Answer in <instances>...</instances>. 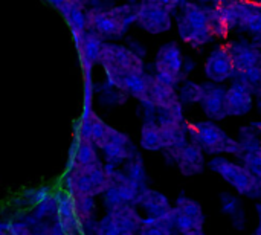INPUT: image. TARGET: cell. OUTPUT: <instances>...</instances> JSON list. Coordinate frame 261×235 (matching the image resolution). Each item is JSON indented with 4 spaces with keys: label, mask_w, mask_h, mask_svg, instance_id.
Instances as JSON below:
<instances>
[{
    "label": "cell",
    "mask_w": 261,
    "mask_h": 235,
    "mask_svg": "<svg viewBox=\"0 0 261 235\" xmlns=\"http://www.w3.org/2000/svg\"><path fill=\"white\" fill-rule=\"evenodd\" d=\"M240 147H242V161L243 167L257 179L261 187V139L255 135L249 133L242 136Z\"/></svg>",
    "instance_id": "obj_21"
},
{
    "label": "cell",
    "mask_w": 261,
    "mask_h": 235,
    "mask_svg": "<svg viewBox=\"0 0 261 235\" xmlns=\"http://www.w3.org/2000/svg\"><path fill=\"white\" fill-rule=\"evenodd\" d=\"M254 98L252 92L243 86L242 83L236 81L226 89L225 95V113L226 116H243L252 110Z\"/></svg>",
    "instance_id": "obj_17"
},
{
    "label": "cell",
    "mask_w": 261,
    "mask_h": 235,
    "mask_svg": "<svg viewBox=\"0 0 261 235\" xmlns=\"http://www.w3.org/2000/svg\"><path fill=\"white\" fill-rule=\"evenodd\" d=\"M139 235H176L171 213L161 219H144Z\"/></svg>",
    "instance_id": "obj_28"
},
{
    "label": "cell",
    "mask_w": 261,
    "mask_h": 235,
    "mask_svg": "<svg viewBox=\"0 0 261 235\" xmlns=\"http://www.w3.org/2000/svg\"><path fill=\"white\" fill-rule=\"evenodd\" d=\"M135 206L136 208L139 206L147 214L145 219H161V217L168 216L173 211L170 200L162 193L150 190V188H145L141 191Z\"/></svg>",
    "instance_id": "obj_20"
},
{
    "label": "cell",
    "mask_w": 261,
    "mask_h": 235,
    "mask_svg": "<svg viewBox=\"0 0 261 235\" xmlns=\"http://www.w3.org/2000/svg\"><path fill=\"white\" fill-rule=\"evenodd\" d=\"M141 147L148 151L164 150V141L156 119H145L141 128Z\"/></svg>",
    "instance_id": "obj_27"
},
{
    "label": "cell",
    "mask_w": 261,
    "mask_h": 235,
    "mask_svg": "<svg viewBox=\"0 0 261 235\" xmlns=\"http://www.w3.org/2000/svg\"><path fill=\"white\" fill-rule=\"evenodd\" d=\"M148 99L156 110H165L179 104V95L176 89L159 81L154 75L148 76Z\"/></svg>",
    "instance_id": "obj_22"
},
{
    "label": "cell",
    "mask_w": 261,
    "mask_h": 235,
    "mask_svg": "<svg viewBox=\"0 0 261 235\" xmlns=\"http://www.w3.org/2000/svg\"><path fill=\"white\" fill-rule=\"evenodd\" d=\"M109 130H110V125L106 124L95 112L93 115L90 116V141L93 142V145L101 150L107 136H109Z\"/></svg>",
    "instance_id": "obj_30"
},
{
    "label": "cell",
    "mask_w": 261,
    "mask_h": 235,
    "mask_svg": "<svg viewBox=\"0 0 261 235\" xmlns=\"http://www.w3.org/2000/svg\"><path fill=\"white\" fill-rule=\"evenodd\" d=\"M154 69H156L154 76L159 81L176 89V86L182 80V69H184V57L176 41H170L161 46L156 55Z\"/></svg>",
    "instance_id": "obj_8"
},
{
    "label": "cell",
    "mask_w": 261,
    "mask_h": 235,
    "mask_svg": "<svg viewBox=\"0 0 261 235\" xmlns=\"http://www.w3.org/2000/svg\"><path fill=\"white\" fill-rule=\"evenodd\" d=\"M257 213H258V228H257V234L261 235V197H260V203H258V206H257Z\"/></svg>",
    "instance_id": "obj_34"
},
{
    "label": "cell",
    "mask_w": 261,
    "mask_h": 235,
    "mask_svg": "<svg viewBox=\"0 0 261 235\" xmlns=\"http://www.w3.org/2000/svg\"><path fill=\"white\" fill-rule=\"evenodd\" d=\"M225 95H226V89L219 84H214V83L202 84V98L199 104L203 113L211 121H222L226 118Z\"/></svg>",
    "instance_id": "obj_16"
},
{
    "label": "cell",
    "mask_w": 261,
    "mask_h": 235,
    "mask_svg": "<svg viewBox=\"0 0 261 235\" xmlns=\"http://www.w3.org/2000/svg\"><path fill=\"white\" fill-rule=\"evenodd\" d=\"M98 64L104 69L109 84L118 90H122V83L127 76L145 73V64L136 52L109 41L102 44Z\"/></svg>",
    "instance_id": "obj_1"
},
{
    "label": "cell",
    "mask_w": 261,
    "mask_h": 235,
    "mask_svg": "<svg viewBox=\"0 0 261 235\" xmlns=\"http://www.w3.org/2000/svg\"><path fill=\"white\" fill-rule=\"evenodd\" d=\"M177 31L179 37L191 47L205 46L214 38L208 9L196 3H180V11L177 14Z\"/></svg>",
    "instance_id": "obj_4"
},
{
    "label": "cell",
    "mask_w": 261,
    "mask_h": 235,
    "mask_svg": "<svg viewBox=\"0 0 261 235\" xmlns=\"http://www.w3.org/2000/svg\"><path fill=\"white\" fill-rule=\"evenodd\" d=\"M190 142L197 145L203 153L208 154H234L242 156L240 142L232 139L223 128L213 121H200L188 124Z\"/></svg>",
    "instance_id": "obj_3"
},
{
    "label": "cell",
    "mask_w": 261,
    "mask_h": 235,
    "mask_svg": "<svg viewBox=\"0 0 261 235\" xmlns=\"http://www.w3.org/2000/svg\"><path fill=\"white\" fill-rule=\"evenodd\" d=\"M107 214L112 216L121 235H139L144 217L135 205H124Z\"/></svg>",
    "instance_id": "obj_23"
},
{
    "label": "cell",
    "mask_w": 261,
    "mask_h": 235,
    "mask_svg": "<svg viewBox=\"0 0 261 235\" xmlns=\"http://www.w3.org/2000/svg\"><path fill=\"white\" fill-rule=\"evenodd\" d=\"M73 41H75V47L78 52V58H80L84 76H92V69L99 61L104 38L98 35L95 31H86L78 40H73Z\"/></svg>",
    "instance_id": "obj_12"
},
{
    "label": "cell",
    "mask_w": 261,
    "mask_h": 235,
    "mask_svg": "<svg viewBox=\"0 0 261 235\" xmlns=\"http://www.w3.org/2000/svg\"><path fill=\"white\" fill-rule=\"evenodd\" d=\"M67 162H72V164H76L81 167H87V165L99 164L101 159L98 156V148L93 145L92 141H81V139L73 138Z\"/></svg>",
    "instance_id": "obj_24"
},
{
    "label": "cell",
    "mask_w": 261,
    "mask_h": 235,
    "mask_svg": "<svg viewBox=\"0 0 261 235\" xmlns=\"http://www.w3.org/2000/svg\"><path fill=\"white\" fill-rule=\"evenodd\" d=\"M101 151H102L107 164L115 165V167L125 164L128 159H132L138 154L130 138L125 133L119 132L113 127H110L109 136H107Z\"/></svg>",
    "instance_id": "obj_10"
},
{
    "label": "cell",
    "mask_w": 261,
    "mask_h": 235,
    "mask_svg": "<svg viewBox=\"0 0 261 235\" xmlns=\"http://www.w3.org/2000/svg\"><path fill=\"white\" fill-rule=\"evenodd\" d=\"M193 235H206L205 232H200V234H193Z\"/></svg>",
    "instance_id": "obj_35"
},
{
    "label": "cell",
    "mask_w": 261,
    "mask_h": 235,
    "mask_svg": "<svg viewBox=\"0 0 261 235\" xmlns=\"http://www.w3.org/2000/svg\"><path fill=\"white\" fill-rule=\"evenodd\" d=\"M240 21L239 26L252 32L261 34V5L249 2H237Z\"/></svg>",
    "instance_id": "obj_25"
},
{
    "label": "cell",
    "mask_w": 261,
    "mask_h": 235,
    "mask_svg": "<svg viewBox=\"0 0 261 235\" xmlns=\"http://www.w3.org/2000/svg\"><path fill=\"white\" fill-rule=\"evenodd\" d=\"M222 210L226 216L232 217L234 222H245V213L242 210V202L232 194H222Z\"/></svg>",
    "instance_id": "obj_31"
},
{
    "label": "cell",
    "mask_w": 261,
    "mask_h": 235,
    "mask_svg": "<svg viewBox=\"0 0 261 235\" xmlns=\"http://www.w3.org/2000/svg\"><path fill=\"white\" fill-rule=\"evenodd\" d=\"M180 6V2L148 0L138 3L136 23L148 34H162L171 29L173 14Z\"/></svg>",
    "instance_id": "obj_6"
},
{
    "label": "cell",
    "mask_w": 261,
    "mask_h": 235,
    "mask_svg": "<svg viewBox=\"0 0 261 235\" xmlns=\"http://www.w3.org/2000/svg\"><path fill=\"white\" fill-rule=\"evenodd\" d=\"M252 235H260V234H257V232H254V234H252Z\"/></svg>",
    "instance_id": "obj_36"
},
{
    "label": "cell",
    "mask_w": 261,
    "mask_h": 235,
    "mask_svg": "<svg viewBox=\"0 0 261 235\" xmlns=\"http://www.w3.org/2000/svg\"><path fill=\"white\" fill-rule=\"evenodd\" d=\"M122 173H124L128 179H132L133 182H136L139 187L147 188V187H145V182H147V171H145L142 158H141L139 154H136L135 158L128 159V161L124 164Z\"/></svg>",
    "instance_id": "obj_29"
},
{
    "label": "cell",
    "mask_w": 261,
    "mask_h": 235,
    "mask_svg": "<svg viewBox=\"0 0 261 235\" xmlns=\"http://www.w3.org/2000/svg\"><path fill=\"white\" fill-rule=\"evenodd\" d=\"M86 29L95 31L102 38H122L128 26L118 20L109 9H86Z\"/></svg>",
    "instance_id": "obj_9"
},
{
    "label": "cell",
    "mask_w": 261,
    "mask_h": 235,
    "mask_svg": "<svg viewBox=\"0 0 261 235\" xmlns=\"http://www.w3.org/2000/svg\"><path fill=\"white\" fill-rule=\"evenodd\" d=\"M236 75L246 73L252 69H260L261 67V50L251 46L249 43L245 41H234L228 46Z\"/></svg>",
    "instance_id": "obj_18"
},
{
    "label": "cell",
    "mask_w": 261,
    "mask_h": 235,
    "mask_svg": "<svg viewBox=\"0 0 261 235\" xmlns=\"http://www.w3.org/2000/svg\"><path fill=\"white\" fill-rule=\"evenodd\" d=\"M208 14L213 34L217 38H226L240 21L237 2H219L208 9Z\"/></svg>",
    "instance_id": "obj_11"
},
{
    "label": "cell",
    "mask_w": 261,
    "mask_h": 235,
    "mask_svg": "<svg viewBox=\"0 0 261 235\" xmlns=\"http://www.w3.org/2000/svg\"><path fill=\"white\" fill-rule=\"evenodd\" d=\"M170 156L174 159L184 176H196L203 171L205 167L203 151L193 142H187L179 150L170 153Z\"/></svg>",
    "instance_id": "obj_19"
},
{
    "label": "cell",
    "mask_w": 261,
    "mask_h": 235,
    "mask_svg": "<svg viewBox=\"0 0 261 235\" xmlns=\"http://www.w3.org/2000/svg\"><path fill=\"white\" fill-rule=\"evenodd\" d=\"M54 199L57 203V220L64 235H84L75 211V200L63 188L54 191Z\"/></svg>",
    "instance_id": "obj_13"
},
{
    "label": "cell",
    "mask_w": 261,
    "mask_h": 235,
    "mask_svg": "<svg viewBox=\"0 0 261 235\" xmlns=\"http://www.w3.org/2000/svg\"><path fill=\"white\" fill-rule=\"evenodd\" d=\"M211 171L217 173L225 182H228L240 196H246L251 199H260L261 187L257 179L243 167L226 158L217 156L208 162Z\"/></svg>",
    "instance_id": "obj_5"
},
{
    "label": "cell",
    "mask_w": 261,
    "mask_h": 235,
    "mask_svg": "<svg viewBox=\"0 0 261 235\" xmlns=\"http://www.w3.org/2000/svg\"><path fill=\"white\" fill-rule=\"evenodd\" d=\"M66 20L73 40H78L86 29V3L76 0H61V2H49Z\"/></svg>",
    "instance_id": "obj_15"
},
{
    "label": "cell",
    "mask_w": 261,
    "mask_h": 235,
    "mask_svg": "<svg viewBox=\"0 0 261 235\" xmlns=\"http://www.w3.org/2000/svg\"><path fill=\"white\" fill-rule=\"evenodd\" d=\"M173 228L174 232L179 235H193L203 232L205 216L199 202L180 196L176 200V205L171 211Z\"/></svg>",
    "instance_id": "obj_7"
},
{
    "label": "cell",
    "mask_w": 261,
    "mask_h": 235,
    "mask_svg": "<svg viewBox=\"0 0 261 235\" xmlns=\"http://www.w3.org/2000/svg\"><path fill=\"white\" fill-rule=\"evenodd\" d=\"M179 95V102L180 104H193V102H200L202 98V84L187 81L182 87Z\"/></svg>",
    "instance_id": "obj_32"
},
{
    "label": "cell",
    "mask_w": 261,
    "mask_h": 235,
    "mask_svg": "<svg viewBox=\"0 0 261 235\" xmlns=\"http://www.w3.org/2000/svg\"><path fill=\"white\" fill-rule=\"evenodd\" d=\"M61 188L73 197L87 196L95 199L96 196H102L109 188V176L104 171V164L81 167L67 162Z\"/></svg>",
    "instance_id": "obj_2"
},
{
    "label": "cell",
    "mask_w": 261,
    "mask_h": 235,
    "mask_svg": "<svg viewBox=\"0 0 261 235\" xmlns=\"http://www.w3.org/2000/svg\"><path fill=\"white\" fill-rule=\"evenodd\" d=\"M205 75L214 84L225 83L226 80L236 76V69L228 46H219L210 54L205 61Z\"/></svg>",
    "instance_id": "obj_14"
},
{
    "label": "cell",
    "mask_w": 261,
    "mask_h": 235,
    "mask_svg": "<svg viewBox=\"0 0 261 235\" xmlns=\"http://www.w3.org/2000/svg\"><path fill=\"white\" fill-rule=\"evenodd\" d=\"M52 193L54 191L49 187L28 188L12 200V205L18 210H32L37 205H40L44 199H47Z\"/></svg>",
    "instance_id": "obj_26"
},
{
    "label": "cell",
    "mask_w": 261,
    "mask_h": 235,
    "mask_svg": "<svg viewBox=\"0 0 261 235\" xmlns=\"http://www.w3.org/2000/svg\"><path fill=\"white\" fill-rule=\"evenodd\" d=\"M95 235H121L116 223L113 222L110 214H106L101 220H98L96 228H95Z\"/></svg>",
    "instance_id": "obj_33"
}]
</instances>
